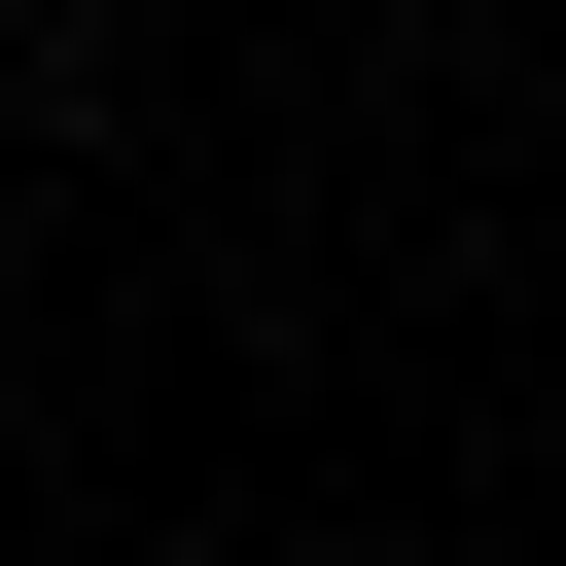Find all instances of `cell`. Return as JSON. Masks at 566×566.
Here are the masks:
<instances>
[{"label":"cell","instance_id":"6da1fadb","mask_svg":"<svg viewBox=\"0 0 566 566\" xmlns=\"http://www.w3.org/2000/svg\"><path fill=\"white\" fill-rule=\"evenodd\" d=\"M0 35H71V0H0Z\"/></svg>","mask_w":566,"mask_h":566}]
</instances>
